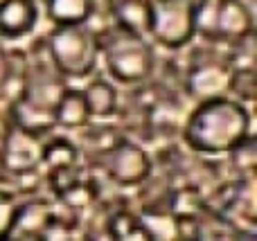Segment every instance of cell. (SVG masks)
I'll use <instances>...</instances> for the list:
<instances>
[{"instance_id":"6da1fadb","label":"cell","mask_w":257,"mask_h":241,"mask_svg":"<svg viewBox=\"0 0 257 241\" xmlns=\"http://www.w3.org/2000/svg\"><path fill=\"white\" fill-rule=\"evenodd\" d=\"M250 138V113L232 97L199 102L183 122V140L194 153L221 156Z\"/></svg>"},{"instance_id":"7a4b0ae2","label":"cell","mask_w":257,"mask_h":241,"mask_svg":"<svg viewBox=\"0 0 257 241\" xmlns=\"http://www.w3.org/2000/svg\"><path fill=\"white\" fill-rule=\"evenodd\" d=\"M99 54L104 57L108 75L120 84L136 86L154 75L156 57L154 48L145 36L126 32L122 27L111 25L104 32H95Z\"/></svg>"},{"instance_id":"3957f363","label":"cell","mask_w":257,"mask_h":241,"mask_svg":"<svg viewBox=\"0 0 257 241\" xmlns=\"http://www.w3.org/2000/svg\"><path fill=\"white\" fill-rule=\"evenodd\" d=\"M45 52L63 79H84L97 68V36L86 25L54 27L45 39Z\"/></svg>"},{"instance_id":"277c9868","label":"cell","mask_w":257,"mask_h":241,"mask_svg":"<svg viewBox=\"0 0 257 241\" xmlns=\"http://www.w3.org/2000/svg\"><path fill=\"white\" fill-rule=\"evenodd\" d=\"M149 30L147 34L165 50H181L196 36L194 0H147Z\"/></svg>"},{"instance_id":"5b68a950","label":"cell","mask_w":257,"mask_h":241,"mask_svg":"<svg viewBox=\"0 0 257 241\" xmlns=\"http://www.w3.org/2000/svg\"><path fill=\"white\" fill-rule=\"evenodd\" d=\"M196 32L219 43H237L253 34V14L244 0L196 3Z\"/></svg>"},{"instance_id":"8992f818","label":"cell","mask_w":257,"mask_h":241,"mask_svg":"<svg viewBox=\"0 0 257 241\" xmlns=\"http://www.w3.org/2000/svg\"><path fill=\"white\" fill-rule=\"evenodd\" d=\"M99 167L111 183L120 187H138L149 180L154 171L151 156L133 140L111 142L99 153Z\"/></svg>"},{"instance_id":"52a82bcc","label":"cell","mask_w":257,"mask_h":241,"mask_svg":"<svg viewBox=\"0 0 257 241\" xmlns=\"http://www.w3.org/2000/svg\"><path fill=\"white\" fill-rule=\"evenodd\" d=\"M43 138L25 129L12 126L0 142V169L9 176H30L41 169Z\"/></svg>"},{"instance_id":"ba28073f","label":"cell","mask_w":257,"mask_h":241,"mask_svg":"<svg viewBox=\"0 0 257 241\" xmlns=\"http://www.w3.org/2000/svg\"><path fill=\"white\" fill-rule=\"evenodd\" d=\"M232 68L228 61H201L190 66L185 72V90L196 104L214 97H226L228 84H230Z\"/></svg>"},{"instance_id":"9c48e42d","label":"cell","mask_w":257,"mask_h":241,"mask_svg":"<svg viewBox=\"0 0 257 241\" xmlns=\"http://www.w3.org/2000/svg\"><path fill=\"white\" fill-rule=\"evenodd\" d=\"M39 23L36 0H0V36L23 39L32 34Z\"/></svg>"},{"instance_id":"30bf717a","label":"cell","mask_w":257,"mask_h":241,"mask_svg":"<svg viewBox=\"0 0 257 241\" xmlns=\"http://www.w3.org/2000/svg\"><path fill=\"white\" fill-rule=\"evenodd\" d=\"M45 12L57 27L86 25L95 14V0H45Z\"/></svg>"},{"instance_id":"8fae6325","label":"cell","mask_w":257,"mask_h":241,"mask_svg":"<svg viewBox=\"0 0 257 241\" xmlns=\"http://www.w3.org/2000/svg\"><path fill=\"white\" fill-rule=\"evenodd\" d=\"M111 18L115 27L147 36V30H149V3L147 0H111Z\"/></svg>"},{"instance_id":"7c38bea8","label":"cell","mask_w":257,"mask_h":241,"mask_svg":"<svg viewBox=\"0 0 257 241\" xmlns=\"http://www.w3.org/2000/svg\"><path fill=\"white\" fill-rule=\"evenodd\" d=\"M84 102L88 106L90 120H106V117L115 115L117 106H120V97L113 84H108L106 79H93L84 90Z\"/></svg>"},{"instance_id":"4fadbf2b","label":"cell","mask_w":257,"mask_h":241,"mask_svg":"<svg viewBox=\"0 0 257 241\" xmlns=\"http://www.w3.org/2000/svg\"><path fill=\"white\" fill-rule=\"evenodd\" d=\"M54 124L63 129H84L90 124V113L84 95L77 88H66L54 108Z\"/></svg>"},{"instance_id":"5bb4252c","label":"cell","mask_w":257,"mask_h":241,"mask_svg":"<svg viewBox=\"0 0 257 241\" xmlns=\"http://www.w3.org/2000/svg\"><path fill=\"white\" fill-rule=\"evenodd\" d=\"M79 165V149L72 140L63 138H50L48 142L43 140V156H41V167L45 174H54V171L72 169Z\"/></svg>"},{"instance_id":"9a60e30c","label":"cell","mask_w":257,"mask_h":241,"mask_svg":"<svg viewBox=\"0 0 257 241\" xmlns=\"http://www.w3.org/2000/svg\"><path fill=\"white\" fill-rule=\"evenodd\" d=\"M255 90H257L255 68H235L230 75L228 93H232L237 102L246 106V104L255 102Z\"/></svg>"},{"instance_id":"2e32d148","label":"cell","mask_w":257,"mask_h":241,"mask_svg":"<svg viewBox=\"0 0 257 241\" xmlns=\"http://www.w3.org/2000/svg\"><path fill=\"white\" fill-rule=\"evenodd\" d=\"M57 196L61 198L68 207H72V210H81V207L90 205V203L95 201V196H97V185L81 176L79 180H75L70 187H66L61 194H57Z\"/></svg>"},{"instance_id":"e0dca14e","label":"cell","mask_w":257,"mask_h":241,"mask_svg":"<svg viewBox=\"0 0 257 241\" xmlns=\"http://www.w3.org/2000/svg\"><path fill=\"white\" fill-rule=\"evenodd\" d=\"M18 207H21V203L16 201V196L12 192L0 189V241H5L12 234L18 216Z\"/></svg>"},{"instance_id":"ac0fdd59","label":"cell","mask_w":257,"mask_h":241,"mask_svg":"<svg viewBox=\"0 0 257 241\" xmlns=\"http://www.w3.org/2000/svg\"><path fill=\"white\" fill-rule=\"evenodd\" d=\"M230 162L237 167L239 176H244V178L253 176V169H255V140H253V135H250L248 140H244L237 149H232Z\"/></svg>"},{"instance_id":"d6986e66","label":"cell","mask_w":257,"mask_h":241,"mask_svg":"<svg viewBox=\"0 0 257 241\" xmlns=\"http://www.w3.org/2000/svg\"><path fill=\"white\" fill-rule=\"evenodd\" d=\"M14 126V99L0 93V142Z\"/></svg>"}]
</instances>
